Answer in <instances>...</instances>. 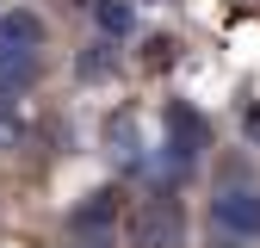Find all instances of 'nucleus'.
Listing matches in <instances>:
<instances>
[{
	"mask_svg": "<svg viewBox=\"0 0 260 248\" xmlns=\"http://www.w3.org/2000/svg\"><path fill=\"white\" fill-rule=\"evenodd\" d=\"M161 124H168V168H192V162H199V155H205V143H211V124L199 118V112H192V106H168V118H161Z\"/></svg>",
	"mask_w": 260,
	"mask_h": 248,
	"instance_id": "obj_4",
	"label": "nucleus"
},
{
	"mask_svg": "<svg viewBox=\"0 0 260 248\" xmlns=\"http://www.w3.org/2000/svg\"><path fill=\"white\" fill-rule=\"evenodd\" d=\"M248 124H254V137H260V112H254V118H248Z\"/></svg>",
	"mask_w": 260,
	"mask_h": 248,
	"instance_id": "obj_11",
	"label": "nucleus"
},
{
	"mask_svg": "<svg viewBox=\"0 0 260 248\" xmlns=\"http://www.w3.org/2000/svg\"><path fill=\"white\" fill-rule=\"evenodd\" d=\"M81 7H87L93 19H100V25L112 31V38H124V31L137 25V19H130V7H118V0H81Z\"/></svg>",
	"mask_w": 260,
	"mask_h": 248,
	"instance_id": "obj_9",
	"label": "nucleus"
},
{
	"mask_svg": "<svg viewBox=\"0 0 260 248\" xmlns=\"http://www.w3.org/2000/svg\"><path fill=\"white\" fill-rule=\"evenodd\" d=\"M106 143H112V162L118 168H137L143 162V155H137V112H118L106 124Z\"/></svg>",
	"mask_w": 260,
	"mask_h": 248,
	"instance_id": "obj_6",
	"label": "nucleus"
},
{
	"mask_svg": "<svg viewBox=\"0 0 260 248\" xmlns=\"http://www.w3.org/2000/svg\"><path fill=\"white\" fill-rule=\"evenodd\" d=\"M69 242L75 248H118V193H87L69 211Z\"/></svg>",
	"mask_w": 260,
	"mask_h": 248,
	"instance_id": "obj_3",
	"label": "nucleus"
},
{
	"mask_svg": "<svg viewBox=\"0 0 260 248\" xmlns=\"http://www.w3.org/2000/svg\"><path fill=\"white\" fill-rule=\"evenodd\" d=\"M211 224H217L223 236H236V242H260V186L230 174V180L211 193Z\"/></svg>",
	"mask_w": 260,
	"mask_h": 248,
	"instance_id": "obj_2",
	"label": "nucleus"
},
{
	"mask_svg": "<svg viewBox=\"0 0 260 248\" xmlns=\"http://www.w3.org/2000/svg\"><path fill=\"white\" fill-rule=\"evenodd\" d=\"M211 248H242V242H236V236H223V242H211Z\"/></svg>",
	"mask_w": 260,
	"mask_h": 248,
	"instance_id": "obj_10",
	"label": "nucleus"
},
{
	"mask_svg": "<svg viewBox=\"0 0 260 248\" xmlns=\"http://www.w3.org/2000/svg\"><path fill=\"white\" fill-rule=\"evenodd\" d=\"M112 69H118V56H112V44H87V50L75 56V75H81V81H106Z\"/></svg>",
	"mask_w": 260,
	"mask_h": 248,
	"instance_id": "obj_8",
	"label": "nucleus"
},
{
	"mask_svg": "<svg viewBox=\"0 0 260 248\" xmlns=\"http://www.w3.org/2000/svg\"><path fill=\"white\" fill-rule=\"evenodd\" d=\"M38 81V50H0V93H19Z\"/></svg>",
	"mask_w": 260,
	"mask_h": 248,
	"instance_id": "obj_7",
	"label": "nucleus"
},
{
	"mask_svg": "<svg viewBox=\"0 0 260 248\" xmlns=\"http://www.w3.org/2000/svg\"><path fill=\"white\" fill-rule=\"evenodd\" d=\"M130 248H186V211L174 193H155L130 211Z\"/></svg>",
	"mask_w": 260,
	"mask_h": 248,
	"instance_id": "obj_1",
	"label": "nucleus"
},
{
	"mask_svg": "<svg viewBox=\"0 0 260 248\" xmlns=\"http://www.w3.org/2000/svg\"><path fill=\"white\" fill-rule=\"evenodd\" d=\"M0 50H44V19L25 7L0 13Z\"/></svg>",
	"mask_w": 260,
	"mask_h": 248,
	"instance_id": "obj_5",
	"label": "nucleus"
}]
</instances>
